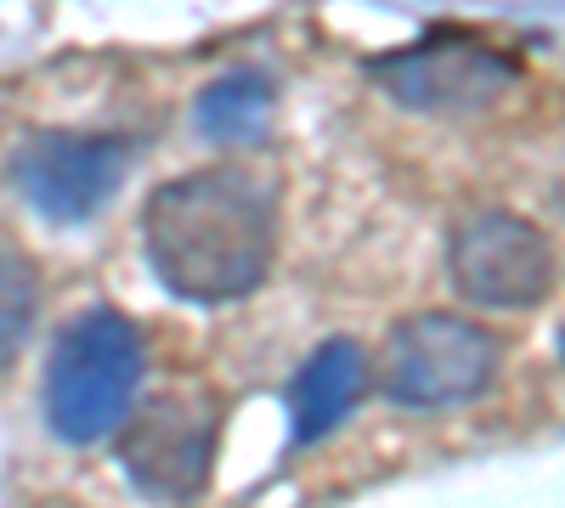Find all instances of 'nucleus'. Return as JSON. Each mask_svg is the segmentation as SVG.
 I'll use <instances>...</instances> for the list:
<instances>
[{
  "instance_id": "f257e3e1",
  "label": "nucleus",
  "mask_w": 565,
  "mask_h": 508,
  "mask_svg": "<svg viewBox=\"0 0 565 508\" xmlns=\"http://www.w3.org/2000/svg\"><path fill=\"white\" fill-rule=\"evenodd\" d=\"M277 204L249 164H204L175 175L148 204V255L186 300L249 294L271 266Z\"/></svg>"
},
{
  "instance_id": "f03ea898",
  "label": "nucleus",
  "mask_w": 565,
  "mask_h": 508,
  "mask_svg": "<svg viewBox=\"0 0 565 508\" xmlns=\"http://www.w3.org/2000/svg\"><path fill=\"white\" fill-rule=\"evenodd\" d=\"M141 385V339L119 311H85L52 350L45 374V412L63 441H103L130 419V396Z\"/></svg>"
},
{
  "instance_id": "7ed1b4c3",
  "label": "nucleus",
  "mask_w": 565,
  "mask_h": 508,
  "mask_svg": "<svg viewBox=\"0 0 565 508\" xmlns=\"http://www.w3.org/2000/svg\"><path fill=\"white\" fill-rule=\"evenodd\" d=\"M215 430H221V407L210 390H199V385L164 390L141 412H130V424L119 435V464L148 497L186 502L210 480Z\"/></svg>"
},
{
  "instance_id": "20e7f679",
  "label": "nucleus",
  "mask_w": 565,
  "mask_h": 508,
  "mask_svg": "<svg viewBox=\"0 0 565 508\" xmlns=\"http://www.w3.org/2000/svg\"><path fill=\"white\" fill-rule=\"evenodd\" d=\"M492 367H498V345L476 322H463L452 311H424V316L396 322V334L385 339L380 379H385V396L402 407H452L487 390Z\"/></svg>"
},
{
  "instance_id": "39448f33",
  "label": "nucleus",
  "mask_w": 565,
  "mask_h": 508,
  "mask_svg": "<svg viewBox=\"0 0 565 508\" xmlns=\"http://www.w3.org/2000/svg\"><path fill=\"white\" fill-rule=\"evenodd\" d=\"M452 283L463 300L492 305V311H521L537 305L554 283V249L526 215L514 209H476L447 249Z\"/></svg>"
},
{
  "instance_id": "423d86ee",
  "label": "nucleus",
  "mask_w": 565,
  "mask_h": 508,
  "mask_svg": "<svg viewBox=\"0 0 565 508\" xmlns=\"http://www.w3.org/2000/svg\"><path fill=\"white\" fill-rule=\"evenodd\" d=\"M12 175L40 215L85 220L114 198L125 175V148L114 136H34L18 153Z\"/></svg>"
},
{
  "instance_id": "0eeeda50",
  "label": "nucleus",
  "mask_w": 565,
  "mask_h": 508,
  "mask_svg": "<svg viewBox=\"0 0 565 508\" xmlns=\"http://www.w3.org/2000/svg\"><path fill=\"white\" fill-rule=\"evenodd\" d=\"M380 79L407 108H481L514 79V63L469 34H436L380 63Z\"/></svg>"
},
{
  "instance_id": "6e6552de",
  "label": "nucleus",
  "mask_w": 565,
  "mask_h": 508,
  "mask_svg": "<svg viewBox=\"0 0 565 508\" xmlns=\"http://www.w3.org/2000/svg\"><path fill=\"white\" fill-rule=\"evenodd\" d=\"M367 385V356L356 339H322L295 374L289 407H295V441H322L328 430H340V419L356 407Z\"/></svg>"
},
{
  "instance_id": "1a4fd4ad",
  "label": "nucleus",
  "mask_w": 565,
  "mask_h": 508,
  "mask_svg": "<svg viewBox=\"0 0 565 508\" xmlns=\"http://www.w3.org/2000/svg\"><path fill=\"white\" fill-rule=\"evenodd\" d=\"M199 125H204L210 142H226V148L260 142L266 125H271V85H266V74L232 68V74L210 79L204 97H199Z\"/></svg>"
},
{
  "instance_id": "9d476101",
  "label": "nucleus",
  "mask_w": 565,
  "mask_h": 508,
  "mask_svg": "<svg viewBox=\"0 0 565 508\" xmlns=\"http://www.w3.org/2000/svg\"><path fill=\"white\" fill-rule=\"evenodd\" d=\"M29 322H34V271L23 255L0 249V367L23 350Z\"/></svg>"
}]
</instances>
